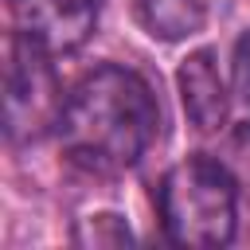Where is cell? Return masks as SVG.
<instances>
[{
	"label": "cell",
	"mask_w": 250,
	"mask_h": 250,
	"mask_svg": "<svg viewBox=\"0 0 250 250\" xmlns=\"http://www.w3.org/2000/svg\"><path fill=\"white\" fill-rule=\"evenodd\" d=\"M156 121L160 109L152 86L137 70L98 66L82 74L78 86L66 94L55 133L78 168L94 176H117L148 152Z\"/></svg>",
	"instance_id": "cell-1"
},
{
	"label": "cell",
	"mask_w": 250,
	"mask_h": 250,
	"mask_svg": "<svg viewBox=\"0 0 250 250\" xmlns=\"http://www.w3.org/2000/svg\"><path fill=\"white\" fill-rule=\"evenodd\" d=\"M156 207L176 246H227L238 219V180L215 156H188L164 172Z\"/></svg>",
	"instance_id": "cell-2"
},
{
	"label": "cell",
	"mask_w": 250,
	"mask_h": 250,
	"mask_svg": "<svg viewBox=\"0 0 250 250\" xmlns=\"http://www.w3.org/2000/svg\"><path fill=\"white\" fill-rule=\"evenodd\" d=\"M51 59L55 55L35 47L27 35H12L4 70V125L12 141H39L43 133L59 129L66 98L59 90Z\"/></svg>",
	"instance_id": "cell-3"
},
{
	"label": "cell",
	"mask_w": 250,
	"mask_h": 250,
	"mask_svg": "<svg viewBox=\"0 0 250 250\" xmlns=\"http://www.w3.org/2000/svg\"><path fill=\"white\" fill-rule=\"evenodd\" d=\"M12 12L20 35L47 55L78 51L98 23V0H12Z\"/></svg>",
	"instance_id": "cell-4"
},
{
	"label": "cell",
	"mask_w": 250,
	"mask_h": 250,
	"mask_svg": "<svg viewBox=\"0 0 250 250\" xmlns=\"http://www.w3.org/2000/svg\"><path fill=\"white\" fill-rule=\"evenodd\" d=\"M176 82H180V102H184V109H188V117H191L195 129L211 133V129H219L227 121L230 98H227V82L219 74L215 51H207V47L203 51H191L180 62Z\"/></svg>",
	"instance_id": "cell-5"
},
{
	"label": "cell",
	"mask_w": 250,
	"mask_h": 250,
	"mask_svg": "<svg viewBox=\"0 0 250 250\" xmlns=\"http://www.w3.org/2000/svg\"><path fill=\"white\" fill-rule=\"evenodd\" d=\"M133 16L152 39L180 43L207 23V4L203 0H133Z\"/></svg>",
	"instance_id": "cell-6"
},
{
	"label": "cell",
	"mask_w": 250,
	"mask_h": 250,
	"mask_svg": "<svg viewBox=\"0 0 250 250\" xmlns=\"http://www.w3.org/2000/svg\"><path fill=\"white\" fill-rule=\"evenodd\" d=\"M219 160L230 168V176H234L242 188H250V121H242V125H234V129L227 133Z\"/></svg>",
	"instance_id": "cell-7"
},
{
	"label": "cell",
	"mask_w": 250,
	"mask_h": 250,
	"mask_svg": "<svg viewBox=\"0 0 250 250\" xmlns=\"http://www.w3.org/2000/svg\"><path fill=\"white\" fill-rule=\"evenodd\" d=\"M78 242L121 246V242H129V227H125L117 215H94V219H86V230H78Z\"/></svg>",
	"instance_id": "cell-8"
},
{
	"label": "cell",
	"mask_w": 250,
	"mask_h": 250,
	"mask_svg": "<svg viewBox=\"0 0 250 250\" xmlns=\"http://www.w3.org/2000/svg\"><path fill=\"white\" fill-rule=\"evenodd\" d=\"M230 74H234V90H238V98H242V102H250V31L234 43Z\"/></svg>",
	"instance_id": "cell-9"
}]
</instances>
